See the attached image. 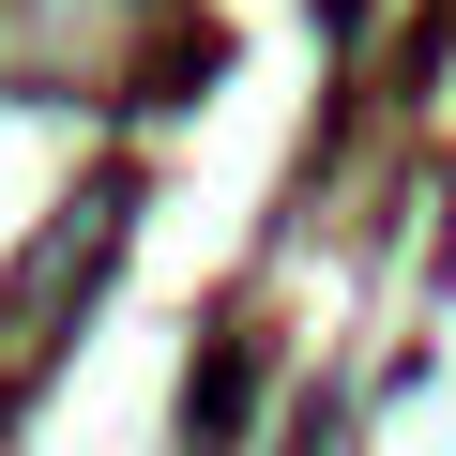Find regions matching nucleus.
<instances>
[{
  "mask_svg": "<svg viewBox=\"0 0 456 456\" xmlns=\"http://www.w3.org/2000/svg\"><path fill=\"white\" fill-rule=\"evenodd\" d=\"M122 213H137L122 183H77V198H61V228L31 244V274L0 289V335H16V350H46V320H61V305H77L92 274H107V244H122Z\"/></svg>",
  "mask_w": 456,
  "mask_h": 456,
  "instance_id": "f257e3e1",
  "label": "nucleus"
}]
</instances>
